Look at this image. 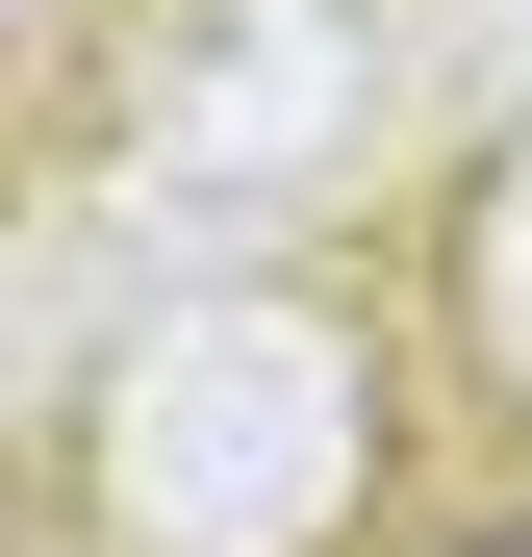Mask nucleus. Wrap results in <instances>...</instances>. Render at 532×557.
Masks as SVG:
<instances>
[{"label":"nucleus","mask_w":532,"mask_h":557,"mask_svg":"<svg viewBox=\"0 0 532 557\" xmlns=\"http://www.w3.org/2000/svg\"><path fill=\"white\" fill-rule=\"evenodd\" d=\"M482 557H532V532H482Z\"/></svg>","instance_id":"1"}]
</instances>
